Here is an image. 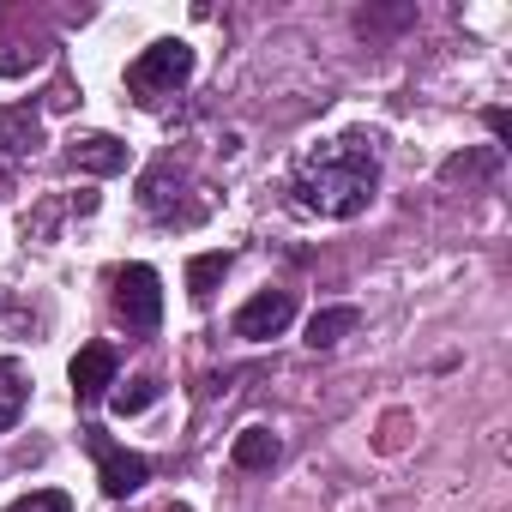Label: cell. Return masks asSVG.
Segmentation results:
<instances>
[{
	"instance_id": "6da1fadb",
	"label": "cell",
	"mask_w": 512,
	"mask_h": 512,
	"mask_svg": "<svg viewBox=\"0 0 512 512\" xmlns=\"http://www.w3.org/2000/svg\"><path fill=\"white\" fill-rule=\"evenodd\" d=\"M380 181V151L374 133H350L338 145H320L302 169H296V199L320 217H356L374 199Z\"/></svg>"
},
{
	"instance_id": "7a4b0ae2",
	"label": "cell",
	"mask_w": 512,
	"mask_h": 512,
	"mask_svg": "<svg viewBox=\"0 0 512 512\" xmlns=\"http://www.w3.org/2000/svg\"><path fill=\"white\" fill-rule=\"evenodd\" d=\"M187 73H193V49H187V43H157V49H145V55L127 67V85H133L139 97H157V91L187 85Z\"/></svg>"
},
{
	"instance_id": "3957f363",
	"label": "cell",
	"mask_w": 512,
	"mask_h": 512,
	"mask_svg": "<svg viewBox=\"0 0 512 512\" xmlns=\"http://www.w3.org/2000/svg\"><path fill=\"white\" fill-rule=\"evenodd\" d=\"M115 314L133 326V332H151L163 320V278L151 266H127L115 278Z\"/></svg>"
},
{
	"instance_id": "277c9868",
	"label": "cell",
	"mask_w": 512,
	"mask_h": 512,
	"mask_svg": "<svg viewBox=\"0 0 512 512\" xmlns=\"http://www.w3.org/2000/svg\"><path fill=\"white\" fill-rule=\"evenodd\" d=\"M85 446L97 452V470H103V494H139L145 482H151V464L139 458V452H127V446H115L103 428H85Z\"/></svg>"
},
{
	"instance_id": "5b68a950",
	"label": "cell",
	"mask_w": 512,
	"mask_h": 512,
	"mask_svg": "<svg viewBox=\"0 0 512 512\" xmlns=\"http://www.w3.org/2000/svg\"><path fill=\"white\" fill-rule=\"evenodd\" d=\"M290 320H296V296H290V290H260V296H253V302L235 314V338L266 344V338H278Z\"/></svg>"
},
{
	"instance_id": "8992f818",
	"label": "cell",
	"mask_w": 512,
	"mask_h": 512,
	"mask_svg": "<svg viewBox=\"0 0 512 512\" xmlns=\"http://www.w3.org/2000/svg\"><path fill=\"white\" fill-rule=\"evenodd\" d=\"M109 380H115V350H109V344H85V350L73 356V392H79V398H103Z\"/></svg>"
},
{
	"instance_id": "52a82bcc",
	"label": "cell",
	"mask_w": 512,
	"mask_h": 512,
	"mask_svg": "<svg viewBox=\"0 0 512 512\" xmlns=\"http://www.w3.org/2000/svg\"><path fill=\"white\" fill-rule=\"evenodd\" d=\"M73 163L91 169V175H121L127 169V145L109 139V133H79L73 139Z\"/></svg>"
},
{
	"instance_id": "ba28073f",
	"label": "cell",
	"mask_w": 512,
	"mask_h": 512,
	"mask_svg": "<svg viewBox=\"0 0 512 512\" xmlns=\"http://www.w3.org/2000/svg\"><path fill=\"white\" fill-rule=\"evenodd\" d=\"M278 458H284V440L272 428H241L235 434V464L241 470H272Z\"/></svg>"
},
{
	"instance_id": "9c48e42d",
	"label": "cell",
	"mask_w": 512,
	"mask_h": 512,
	"mask_svg": "<svg viewBox=\"0 0 512 512\" xmlns=\"http://www.w3.org/2000/svg\"><path fill=\"white\" fill-rule=\"evenodd\" d=\"M356 320H362L356 308H320V314L308 320V344H314V350H332L338 338H350V332H356Z\"/></svg>"
},
{
	"instance_id": "30bf717a",
	"label": "cell",
	"mask_w": 512,
	"mask_h": 512,
	"mask_svg": "<svg viewBox=\"0 0 512 512\" xmlns=\"http://www.w3.org/2000/svg\"><path fill=\"white\" fill-rule=\"evenodd\" d=\"M440 175H446V181H488V175H500V145L464 151V157H452V163H446Z\"/></svg>"
},
{
	"instance_id": "8fae6325",
	"label": "cell",
	"mask_w": 512,
	"mask_h": 512,
	"mask_svg": "<svg viewBox=\"0 0 512 512\" xmlns=\"http://www.w3.org/2000/svg\"><path fill=\"white\" fill-rule=\"evenodd\" d=\"M37 145V115L31 109H7V115H0V151H31Z\"/></svg>"
},
{
	"instance_id": "7c38bea8",
	"label": "cell",
	"mask_w": 512,
	"mask_h": 512,
	"mask_svg": "<svg viewBox=\"0 0 512 512\" xmlns=\"http://www.w3.org/2000/svg\"><path fill=\"white\" fill-rule=\"evenodd\" d=\"M19 410H25V374L19 362H0V428H13Z\"/></svg>"
},
{
	"instance_id": "4fadbf2b",
	"label": "cell",
	"mask_w": 512,
	"mask_h": 512,
	"mask_svg": "<svg viewBox=\"0 0 512 512\" xmlns=\"http://www.w3.org/2000/svg\"><path fill=\"white\" fill-rule=\"evenodd\" d=\"M223 272H229V253H199V260L187 266V290L205 302V296H211V284H217Z\"/></svg>"
},
{
	"instance_id": "5bb4252c",
	"label": "cell",
	"mask_w": 512,
	"mask_h": 512,
	"mask_svg": "<svg viewBox=\"0 0 512 512\" xmlns=\"http://www.w3.org/2000/svg\"><path fill=\"white\" fill-rule=\"evenodd\" d=\"M157 392H163L157 380H133V386H121V392H115V416H139V410H151Z\"/></svg>"
},
{
	"instance_id": "9a60e30c",
	"label": "cell",
	"mask_w": 512,
	"mask_h": 512,
	"mask_svg": "<svg viewBox=\"0 0 512 512\" xmlns=\"http://www.w3.org/2000/svg\"><path fill=\"white\" fill-rule=\"evenodd\" d=\"M7 512H73V500H67L61 488H37V494H25V500L7 506Z\"/></svg>"
},
{
	"instance_id": "2e32d148",
	"label": "cell",
	"mask_w": 512,
	"mask_h": 512,
	"mask_svg": "<svg viewBox=\"0 0 512 512\" xmlns=\"http://www.w3.org/2000/svg\"><path fill=\"white\" fill-rule=\"evenodd\" d=\"M169 512H187V506H169Z\"/></svg>"
},
{
	"instance_id": "e0dca14e",
	"label": "cell",
	"mask_w": 512,
	"mask_h": 512,
	"mask_svg": "<svg viewBox=\"0 0 512 512\" xmlns=\"http://www.w3.org/2000/svg\"><path fill=\"white\" fill-rule=\"evenodd\" d=\"M0 308H7V296H0Z\"/></svg>"
}]
</instances>
